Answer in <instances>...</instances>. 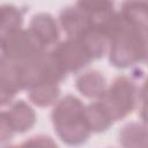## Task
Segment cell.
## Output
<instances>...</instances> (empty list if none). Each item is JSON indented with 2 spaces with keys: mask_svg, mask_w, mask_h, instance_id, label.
<instances>
[{
  "mask_svg": "<svg viewBox=\"0 0 148 148\" xmlns=\"http://www.w3.org/2000/svg\"><path fill=\"white\" fill-rule=\"evenodd\" d=\"M44 47L56 45L60 36V27L58 21L49 13L35 14L29 23L28 28Z\"/></svg>",
  "mask_w": 148,
  "mask_h": 148,
  "instance_id": "6",
  "label": "cell"
},
{
  "mask_svg": "<svg viewBox=\"0 0 148 148\" xmlns=\"http://www.w3.org/2000/svg\"><path fill=\"white\" fill-rule=\"evenodd\" d=\"M83 44L84 49L89 53L90 58L99 59L105 53H108L109 49V36L108 34L99 27L90 25L80 37H77Z\"/></svg>",
  "mask_w": 148,
  "mask_h": 148,
  "instance_id": "11",
  "label": "cell"
},
{
  "mask_svg": "<svg viewBox=\"0 0 148 148\" xmlns=\"http://www.w3.org/2000/svg\"><path fill=\"white\" fill-rule=\"evenodd\" d=\"M6 60H7V54L5 50V43H3V38L0 37V66H2Z\"/></svg>",
  "mask_w": 148,
  "mask_h": 148,
  "instance_id": "19",
  "label": "cell"
},
{
  "mask_svg": "<svg viewBox=\"0 0 148 148\" xmlns=\"http://www.w3.org/2000/svg\"><path fill=\"white\" fill-rule=\"evenodd\" d=\"M119 14L132 27L147 31L148 0H124Z\"/></svg>",
  "mask_w": 148,
  "mask_h": 148,
  "instance_id": "12",
  "label": "cell"
},
{
  "mask_svg": "<svg viewBox=\"0 0 148 148\" xmlns=\"http://www.w3.org/2000/svg\"><path fill=\"white\" fill-rule=\"evenodd\" d=\"M75 86L81 95L90 99H98L108 87L105 76L96 69L80 74L76 77Z\"/></svg>",
  "mask_w": 148,
  "mask_h": 148,
  "instance_id": "10",
  "label": "cell"
},
{
  "mask_svg": "<svg viewBox=\"0 0 148 148\" xmlns=\"http://www.w3.org/2000/svg\"><path fill=\"white\" fill-rule=\"evenodd\" d=\"M17 92L16 87L0 73V106L10 104Z\"/></svg>",
  "mask_w": 148,
  "mask_h": 148,
  "instance_id": "17",
  "label": "cell"
},
{
  "mask_svg": "<svg viewBox=\"0 0 148 148\" xmlns=\"http://www.w3.org/2000/svg\"><path fill=\"white\" fill-rule=\"evenodd\" d=\"M119 143L124 147H146L147 126L145 123L132 121L124 125L119 132Z\"/></svg>",
  "mask_w": 148,
  "mask_h": 148,
  "instance_id": "15",
  "label": "cell"
},
{
  "mask_svg": "<svg viewBox=\"0 0 148 148\" xmlns=\"http://www.w3.org/2000/svg\"><path fill=\"white\" fill-rule=\"evenodd\" d=\"M14 134L15 131L9 120L7 111H0V145L10 141Z\"/></svg>",
  "mask_w": 148,
  "mask_h": 148,
  "instance_id": "18",
  "label": "cell"
},
{
  "mask_svg": "<svg viewBox=\"0 0 148 148\" xmlns=\"http://www.w3.org/2000/svg\"><path fill=\"white\" fill-rule=\"evenodd\" d=\"M76 6L96 27H103L116 13L114 0H77Z\"/></svg>",
  "mask_w": 148,
  "mask_h": 148,
  "instance_id": "8",
  "label": "cell"
},
{
  "mask_svg": "<svg viewBox=\"0 0 148 148\" xmlns=\"http://www.w3.org/2000/svg\"><path fill=\"white\" fill-rule=\"evenodd\" d=\"M51 52L67 74L83 69L92 60L79 38L67 37L57 43Z\"/></svg>",
  "mask_w": 148,
  "mask_h": 148,
  "instance_id": "5",
  "label": "cell"
},
{
  "mask_svg": "<svg viewBox=\"0 0 148 148\" xmlns=\"http://www.w3.org/2000/svg\"><path fill=\"white\" fill-rule=\"evenodd\" d=\"M53 128L59 139L71 146L84 143L91 131L86 119V105L73 95H67L54 103L51 112Z\"/></svg>",
  "mask_w": 148,
  "mask_h": 148,
  "instance_id": "2",
  "label": "cell"
},
{
  "mask_svg": "<svg viewBox=\"0 0 148 148\" xmlns=\"http://www.w3.org/2000/svg\"><path fill=\"white\" fill-rule=\"evenodd\" d=\"M7 113L15 133H24L31 130L37 120L34 108L23 99L12 102Z\"/></svg>",
  "mask_w": 148,
  "mask_h": 148,
  "instance_id": "9",
  "label": "cell"
},
{
  "mask_svg": "<svg viewBox=\"0 0 148 148\" xmlns=\"http://www.w3.org/2000/svg\"><path fill=\"white\" fill-rule=\"evenodd\" d=\"M113 121L126 118L140 101V89L128 76H117L98 98Z\"/></svg>",
  "mask_w": 148,
  "mask_h": 148,
  "instance_id": "3",
  "label": "cell"
},
{
  "mask_svg": "<svg viewBox=\"0 0 148 148\" xmlns=\"http://www.w3.org/2000/svg\"><path fill=\"white\" fill-rule=\"evenodd\" d=\"M23 24V13L14 5H2L0 6V37L6 36L17 31Z\"/></svg>",
  "mask_w": 148,
  "mask_h": 148,
  "instance_id": "16",
  "label": "cell"
},
{
  "mask_svg": "<svg viewBox=\"0 0 148 148\" xmlns=\"http://www.w3.org/2000/svg\"><path fill=\"white\" fill-rule=\"evenodd\" d=\"M86 119L91 133L105 132L114 123L98 99L86 105Z\"/></svg>",
  "mask_w": 148,
  "mask_h": 148,
  "instance_id": "14",
  "label": "cell"
},
{
  "mask_svg": "<svg viewBox=\"0 0 148 148\" xmlns=\"http://www.w3.org/2000/svg\"><path fill=\"white\" fill-rule=\"evenodd\" d=\"M29 101L38 108H47L54 105L60 96L59 83L42 82L28 90Z\"/></svg>",
  "mask_w": 148,
  "mask_h": 148,
  "instance_id": "13",
  "label": "cell"
},
{
  "mask_svg": "<svg viewBox=\"0 0 148 148\" xmlns=\"http://www.w3.org/2000/svg\"><path fill=\"white\" fill-rule=\"evenodd\" d=\"M5 50L8 60L23 61L38 56L46 47L37 39V37L29 29H18L17 31L3 38Z\"/></svg>",
  "mask_w": 148,
  "mask_h": 148,
  "instance_id": "4",
  "label": "cell"
},
{
  "mask_svg": "<svg viewBox=\"0 0 148 148\" xmlns=\"http://www.w3.org/2000/svg\"><path fill=\"white\" fill-rule=\"evenodd\" d=\"M59 27L67 35V37H80L90 25V21L86 14L75 5L64 8L59 14Z\"/></svg>",
  "mask_w": 148,
  "mask_h": 148,
  "instance_id": "7",
  "label": "cell"
},
{
  "mask_svg": "<svg viewBox=\"0 0 148 148\" xmlns=\"http://www.w3.org/2000/svg\"><path fill=\"white\" fill-rule=\"evenodd\" d=\"M102 28L109 36V60L117 68H128L146 61L147 31L128 24L116 12Z\"/></svg>",
  "mask_w": 148,
  "mask_h": 148,
  "instance_id": "1",
  "label": "cell"
}]
</instances>
